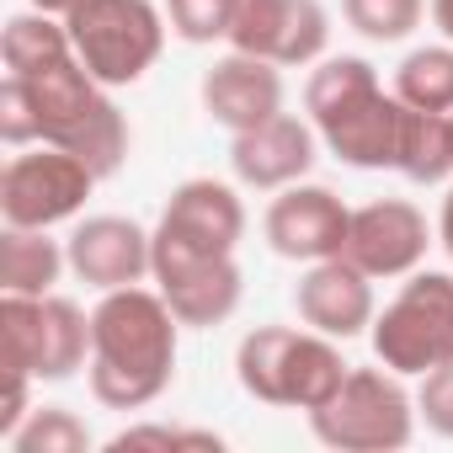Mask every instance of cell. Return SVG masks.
I'll use <instances>...</instances> for the list:
<instances>
[{"instance_id": "cell-1", "label": "cell", "mask_w": 453, "mask_h": 453, "mask_svg": "<svg viewBox=\"0 0 453 453\" xmlns=\"http://www.w3.org/2000/svg\"><path fill=\"white\" fill-rule=\"evenodd\" d=\"M176 368V315L160 294L112 288L91 315V395L112 411L150 405Z\"/></svg>"}, {"instance_id": "cell-2", "label": "cell", "mask_w": 453, "mask_h": 453, "mask_svg": "<svg viewBox=\"0 0 453 453\" xmlns=\"http://www.w3.org/2000/svg\"><path fill=\"white\" fill-rule=\"evenodd\" d=\"M304 102H310L315 128L326 134V144L347 165H395L405 102L379 91L373 65H363V59H331V65H320L310 75Z\"/></svg>"}, {"instance_id": "cell-3", "label": "cell", "mask_w": 453, "mask_h": 453, "mask_svg": "<svg viewBox=\"0 0 453 453\" xmlns=\"http://www.w3.org/2000/svg\"><path fill=\"white\" fill-rule=\"evenodd\" d=\"M33 86V107H38V139L70 150L75 160H86L96 176H112L128 155V123L123 112L96 91L102 81L81 65L65 59L43 75L27 81Z\"/></svg>"}, {"instance_id": "cell-4", "label": "cell", "mask_w": 453, "mask_h": 453, "mask_svg": "<svg viewBox=\"0 0 453 453\" xmlns=\"http://www.w3.org/2000/svg\"><path fill=\"white\" fill-rule=\"evenodd\" d=\"M241 384L267 400V405H299L315 411L336 395V384L347 379V363L336 357V347H326L320 336H299L288 326H262L241 342Z\"/></svg>"}, {"instance_id": "cell-5", "label": "cell", "mask_w": 453, "mask_h": 453, "mask_svg": "<svg viewBox=\"0 0 453 453\" xmlns=\"http://www.w3.org/2000/svg\"><path fill=\"white\" fill-rule=\"evenodd\" d=\"M0 347H6V373H22V379H70L86 363L91 320L70 299L6 294V304H0Z\"/></svg>"}, {"instance_id": "cell-6", "label": "cell", "mask_w": 453, "mask_h": 453, "mask_svg": "<svg viewBox=\"0 0 453 453\" xmlns=\"http://www.w3.org/2000/svg\"><path fill=\"white\" fill-rule=\"evenodd\" d=\"M65 27H70L75 59L102 86L139 81L160 59V38H165L150 0H81Z\"/></svg>"}, {"instance_id": "cell-7", "label": "cell", "mask_w": 453, "mask_h": 453, "mask_svg": "<svg viewBox=\"0 0 453 453\" xmlns=\"http://www.w3.org/2000/svg\"><path fill=\"white\" fill-rule=\"evenodd\" d=\"M373 352L395 373H432L453 363V278L421 273L373 326Z\"/></svg>"}, {"instance_id": "cell-8", "label": "cell", "mask_w": 453, "mask_h": 453, "mask_svg": "<svg viewBox=\"0 0 453 453\" xmlns=\"http://www.w3.org/2000/svg\"><path fill=\"white\" fill-rule=\"evenodd\" d=\"M310 421H315V437L331 448L379 453V448L411 442V400L395 379H384L373 368H347L336 395L326 405H315Z\"/></svg>"}, {"instance_id": "cell-9", "label": "cell", "mask_w": 453, "mask_h": 453, "mask_svg": "<svg viewBox=\"0 0 453 453\" xmlns=\"http://www.w3.org/2000/svg\"><path fill=\"white\" fill-rule=\"evenodd\" d=\"M91 181H96V171L59 144H49L38 155H17L6 165V176H0V213L17 230H49V224L70 219L86 203Z\"/></svg>"}, {"instance_id": "cell-10", "label": "cell", "mask_w": 453, "mask_h": 453, "mask_svg": "<svg viewBox=\"0 0 453 453\" xmlns=\"http://www.w3.org/2000/svg\"><path fill=\"white\" fill-rule=\"evenodd\" d=\"M246 208L224 181H181L155 230V257H235Z\"/></svg>"}, {"instance_id": "cell-11", "label": "cell", "mask_w": 453, "mask_h": 453, "mask_svg": "<svg viewBox=\"0 0 453 453\" xmlns=\"http://www.w3.org/2000/svg\"><path fill=\"white\" fill-rule=\"evenodd\" d=\"M331 27L320 0H241L230 43L267 65H310L320 59Z\"/></svg>"}, {"instance_id": "cell-12", "label": "cell", "mask_w": 453, "mask_h": 453, "mask_svg": "<svg viewBox=\"0 0 453 453\" xmlns=\"http://www.w3.org/2000/svg\"><path fill=\"white\" fill-rule=\"evenodd\" d=\"M426 246H432L426 241V219L411 203L384 197V203H368V208L352 213L342 257L352 267H363L368 278H400L426 257Z\"/></svg>"}, {"instance_id": "cell-13", "label": "cell", "mask_w": 453, "mask_h": 453, "mask_svg": "<svg viewBox=\"0 0 453 453\" xmlns=\"http://www.w3.org/2000/svg\"><path fill=\"white\" fill-rule=\"evenodd\" d=\"M347 224H352V213L342 208L336 192H326V187H288L267 208V241H273L278 257L326 262V257L347 251Z\"/></svg>"}, {"instance_id": "cell-14", "label": "cell", "mask_w": 453, "mask_h": 453, "mask_svg": "<svg viewBox=\"0 0 453 453\" xmlns=\"http://www.w3.org/2000/svg\"><path fill=\"white\" fill-rule=\"evenodd\" d=\"M155 278L181 326H219L241 304L235 257H155Z\"/></svg>"}, {"instance_id": "cell-15", "label": "cell", "mask_w": 453, "mask_h": 453, "mask_svg": "<svg viewBox=\"0 0 453 453\" xmlns=\"http://www.w3.org/2000/svg\"><path fill=\"white\" fill-rule=\"evenodd\" d=\"M70 267L91 288H134L144 273H155V241L139 230L134 219H86L70 235Z\"/></svg>"}, {"instance_id": "cell-16", "label": "cell", "mask_w": 453, "mask_h": 453, "mask_svg": "<svg viewBox=\"0 0 453 453\" xmlns=\"http://www.w3.org/2000/svg\"><path fill=\"white\" fill-rule=\"evenodd\" d=\"M203 107L213 123H224L230 134H246L267 118H278L283 107V81L267 59L257 54H230V59H219L208 75H203Z\"/></svg>"}, {"instance_id": "cell-17", "label": "cell", "mask_w": 453, "mask_h": 453, "mask_svg": "<svg viewBox=\"0 0 453 453\" xmlns=\"http://www.w3.org/2000/svg\"><path fill=\"white\" fill-rule=\"evenodd\" d=\"M230 160H235V176H241L246 187H262V192L294 187V181L315 165V134H310L299 118H283V112H278V118H267V123L235 134Z\"/></svg>"}, {"instance_id": "cell-18", "label": "cell", "mask_w": 453, "mask_h": 453, "mask_svg": "<svg viewBox=\"0 0 453 453\" xmlns=\"http://www.w3.org/2000/svg\"><path fill=\"white\" fill-rule=\"evenodd\" d=\"M299 315L326 331V336H357L373 320V288L368 273L352 267L347 257H326L310 267V278L299 283Z\"/></svg>"}, {"instance_id": "cell-19", "label": "cell", "mask_w": 453, "mask_h": 453, "mask_svg": "<svg viewBox=\"0 0 453 453\" xmlns=\"http://www.w3.org/2000/svg\"><path fill=\"white\" fill-rule=\"evenodd\" d=\"M395 171H405V176L421 181V187H432V181H442V176L453 171V123H448V112L405 107Z\"/></svg>"}, {"instance_id": "cell-20", "label": "cell", "mask_w": 453, "mask_h": 453, "mask_svg": "<svg viewBox=\"0 0 453 453\" xmlns=\"http://www.w3.org/2000/svg\"><path fill=\"white\" fill-rule=\"evenodd\" d=\"M70 262V251H59L43 230H6L0 241V283L6 294H49L59 283V267Z\"/></svg>"}, {"instance_id": "cell-21", "label": "cell", "mask_w": 453, "mask_h": 453, "mask_svg": "<svg viewBox=\"0 0 453 453\" xmlns=\"http://www.w3.org/2000/svg\"><path fill=\"white\" fill-rule=\"evenodd\" d=\"M0 54H6V70L33 81L65 59H75V43H70V27H54L49 17H12L6 22V38H0Z\"/></svg>"}, {"instance_id": "cell-22", "label": "cell", "mask_w": 453, "mask_h": 453, "mask_svg": "<svg viewBox=\"0 0 453 453\" xmlns=\"http://www.w3.org/2000/svg\"><path fill=\"white\" fill-rule=\"evenodd\" d=\"M395 96L421 112H453V49H416L395 70Z\"/></svg>"}, {"instance_id": "cell-23", "label": "cell", "mask_w": 453, "mask_h": 453, "mask_svg": "<svg viewBox=\"0 0 453 453\" xmlns=\"http://www.w3.org/2000/svg\"><path fill=\"white\" fill-rule=\"evenodd\" d=\"M12 442H17V453H81L91 437H86V426H81L70 411L43 405V411L33 416V426H17V432H12Z\"/></svg>"}, {"instance_id": "cell-24", "label": "cell", "mask_w": 453, "mask_h": 453, "mask_svg": "<svg viewBox=\"0 0 453 453\" xmlns=\"http://www.w3.org/2000/svg\"><path fill=\"white\" fill-rule=\"evenodd\" d=\"M347 22L363 38L395 43V38H405L421 22V0H347Z\"/></svg>"}, {"instance_id": "cell-25", "label": "cell", "mask_w": 453, "mask_h": 453, "mask_svg": "<svg viewBox=\"0 0 453 453\" xmlns=\"http://www.w3.org/2000/svg\"><path fill=\"white\" fill-rule=\"evenodd\" d=\"M241 0H171V27L187 43H208V38H230Z\"/></svg>"}, {"instance_id": "cell-26", "label": "cell", "mask_w": 453, "mask_h": 453, "mask_svg": "<svg viewBox=\"0 0 453 453\" xmlns=\"http://www.w3.org/2000/svg\"><path fill=\"white\" fill-rule=\"evenodd\" d=\"M0 139L6 144L38 139V107H33V86L22 75H6V86H0Z\"/></svg>"}, {"instance_id": "cell-27", "label": "cell", "mask_w": 453, "mask_h": 453, "mask_svg": "<svg viewBox=\"0 0 453 453\" xmlns=\"http://www.w3.org/2000/svg\"><path fill=\"white\" fill-rule=\"evenodd\" d=\"M421 411H426V426L453 437V363L432 368L426 384H421Z\"/></svg>"}, {"instance_id": "cell-28", "label": "cell", "mask_w": 453, "mask_h": 453, "mask_svg": "<svg viewBox=\"0 0 453 453\" xmlns=\"http://www.w3.org/2000/svg\"><path fill=\"white\" fill-rule=\"evenodd\" d=\"M112 448H219L213 432H171V426H139V432H123L112 437Z\"/></svg>"}, {"instance_id": "cell-29", "label": "cell", "mask_w": 453, "mask_h": 453, "mask_svg": "<svg viewBox=\"0 0 453 453\" xmlns=\"http://www.w3.org/2000/svg\"><path fill=\"white\" fill-rule=\"evenodd\" d=\"M432 17H437V27L453 38V0H432Z\"/></svg>"}, {"instance_id": "cell-30", "label": "cell", "mask_w": 453, "mask_h": 453, "mask_svg": "<svg viewBox=\"0 0 453 453\" xmlns=\"http://www.w3.org/2000/svg\"><path fill=\"white\" fill-rule=\"evenodd\" d=\"M442 246H448V257H453V192H448V203H442Z\"/></svg>"}, {"instance_id": "cell-31", "label": "cell", "mask_w": 453, "mask_h": 453, "mask_svg": "<svg viewBox=\"0 0 453 453\" xmlns=\"http://www.w3.org/2000/svg\"><path fill=\"white\" fill-rule=\"evenodd\" d=\"M33 6H38V12H65V17H70L81 0H33Z\"/></svg>"}, {"instance_id": "cell-32", "label": "cell", "mask_w": 453, "mask_h": 453, "mask_svg": "<svg viewBox=\"0 0 453 453\" xmlns=\"http://www.w3.org/2000/svg\"><path fill=\"white\" fill-rule=\"evenodd\" d=\"M448 123H453V112H448Z\"/></svg>"}]
</instances>
